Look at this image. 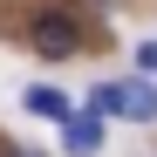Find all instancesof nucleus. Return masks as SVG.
Listing matches in <instances>:
<instances>
[{
	"label": "nucleus",
	"instance_id": "nucleus-1",
	"mask_svg": "<svg viewBox=\"0 0 157 157\" xmlns=\"http://www.w3.org/2000/svg\"><path fill=\"white\" fill-rule=\"evenodd\" d=\"M28 41L41 48V55H75L82 28H75V14H68V7H41V14L28 21Z\"/></svg>",
	"mask_w": 157,
	"mask_h": 157
},
{
	"label": "nucleus",
	"instance_id": "nucleus-2",
	"mask_svg": "<svg viewBox=\"0 0 157 157\" xmlns=\"http://www.w3.org/2000/svg\"><path fill=\"white\" fill-rule=\"evenodd\" d=\"M62 150H68V157H96V150H102V123H96L89 109H75V116L62 123Z\"/></svg>",
	"mask_w": 157,
	"mask_h": 157
},
{
	"label": "nucleus",
	"instance_id": "nucleus-3",
	"mask_svg": "<svg viewBox=\"0 0 157 157\" xmlns=\"http://www.w3.org/2000/svg\"><path fill=\"white\" fill-rule=\"evenodd\" d=\"M123 116H130V123H157V89L144 82V75L123 82Z\"/></svg>",
	"mask_w": 157,
	"mask_h": 157
},
{
	"label": "nucleus",
	"instance_id": "nucleus-4",
	"mask_svg": "<svg viewBox=\"0 0 157 157\" xmlns=\"http://www.w3.org/2000/svg\"><path fill=\"white\" fill-rule=\"evenodd\" d=\"M28 109H34V116H62V123L75 116V109H68V102H62L55 89H28Z\"/></svg>",
	"mask_w": 157,
	"mask_h": 157
},
{
	"label": "nucleus",
	"instance_id": "nucleus-5",
	"mask_svg": "<svg viewBox=\"0 0 157 157\" xmlns=\"http://www.w3.org/2000/svg\"><path fill=\"white\" fill-rule=\"evenodd\" d=\"M89 102H96V109H102V116H123V89H96Z\"/></svg>",
	"mask_w": 157,
	"mask_h": 157
},
{
	"label": "nucleus",
	"instance_id": "nucleus-6",
	"mask_svg": "<svg viewBox=\"0 0 157 157\" xmlns=\"http://www.w3.org/2000/svg\"><path fill=\"white\" fill-rule=\"evenodd\" d=\"M137 68H144V82L157 75V41H144V48H137Z\"/></svg>",
	"mask_w": 157,
	"mask_h": 157
},
{
	"label": "nucleus",
	"instance_id": "nucleus-7",
	"mask_svg": "<svg viewBox=\"0 0 157 157\" xmlns=\"http://www.w3.org/2000/svg\"><path fill=\"white\" fill-rule=\"evenodd\" d=\"M14 157H41V150H14Z\"/></svg>",
	"mask_w": 157,
	"mask_h": 157
}]
</instances>
